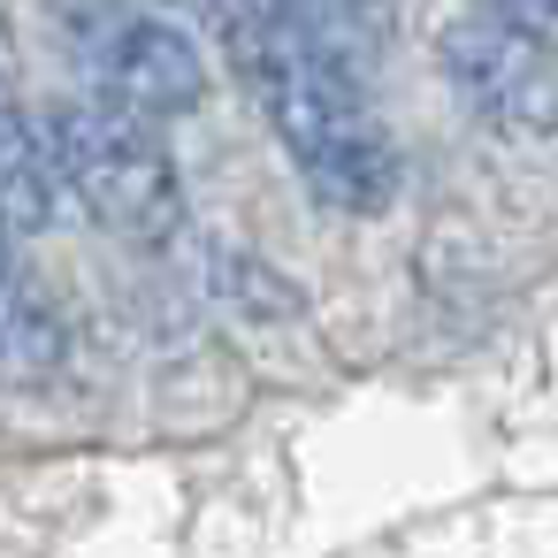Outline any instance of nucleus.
I'll list each match as a JSON object with an SVG mask.
<instances>
[{"instance_id":"obj_9","label":"nucleus","mask_w":558,"mask_h":558,"mask_svg":"<svg viewBox=\"0 0 558 558\" xmlns=\"http://www.w3.org/2000/svg\"><path fill=\"white\" fill-rule=\"evenodd\" d=\"M0 47H9V9H0Z\"/></svg>"},{"instance_id":"obj_5","label":"nucleus","mask_w":558,"mask_h":558,"mask_svg":"<svg viewBox=\"0 0 558 558\" xmlns=\"http://www.w3.org/2000/svg\"><path fill=\"white\" fill-rule=\"evenodd\" d=\"M62 367V314L16 260V238H0V383H39Z\"/></svg>"},{"instance_id":"obj_8","label":"nucleus","mask_w":558,"mask_h":558,"mask_svg":"<svg viewBox=\"0 0 558 558\" xmlns=\"http://www.w3.org/2000/svg\"><path fill=\"white\" fill-rule=\"evenodd\" d=\"M482 16L520 32V39H535L543 54H558V0H482Z\"/></svg>"},{"instance_id":"obj_4","label":"nucleus","mask_w":558,"mask_h":558,"mask_svg":"<svg viewBox=\"0 0 558 558\" xmlns=\"http://www.w3.org/2000/svg\"><path fill=\"white\" fill-rule=\"evenodd\" d=\"M436 62H444L451 93L489 131H505V138H550L558 131V54H543L535 39H520L489 16H466V24H444Z\"/></svg>"},{"instance_id":"obj_2","label":"nucleus","mask_w":558,"mask_h":558,"mask_svg":"<svg viewBox=\"0 0 558 558\" xmlns=\"http://www.w3.org/2000/svg\"><path fill=\"white\" fill-rule=\"evenodd\" d=\"M39 146H47L54 192H70L100 230L138 238V245H161L184 230V184L161 146V123H146L100 93H77L47 116Z\"/></svg>"},{"instance_id":"obj_6","label":"nucleus","mask_w":558,"mask_h":558,"mask_svg":"<svg viewBox=\"0 0 558 558\" xmlns=\"http://www.w3.org/2000/svg\"><path fill=\"white\" fill-rule=\"evenodd\" d=\"M54 222V169H47V146L32 131V116L9 100L0 85V238H32Z\"/></svg>"},{"instance_id":"obj_3","label":"nucleus","mask_w":558,"mask_h":558,"mask_svg":"<svg viewBox=\"0 0 558 558\" xmlns=\"http://www.w3.org/2000/svg\"><path fill=\"white\" fill-rule=\"evenodd\" d=\"M70 47H77V70L93 77V93L146 123H169V116L199 108V93H207L199 47L169 16L138 9V0H85L70 16Z\"/></svg>"},{"instance_id":"obj_7","label":"nucleus","mask_w":558,"mask_h":558,"mask_svg":"<svg viewBox=\"0 0 558 558\" xmlns=\"http://www.w3.org/2000/svg\"><path fill=\"white\" fill-rule=\"evenodd\" d=\"M283 16L329 54L352 70V47H367L383 32V0H283Z\"/></svg>"},{"instance_id":"obj_1","label":"nucleus","mask_w":558,"mask_h":558,"mask_svg":"<svg viewBox=\"0 0 558 558\" xmlns=\"http://www.w3.org/2000/svg\"><path fill=\"white\" fill-rule=\"evenodd\" d=\"M230 62L260 108V123L283 138L291 169L306 177L314 199L344 215H383L398 199V146L375 123L360 77L329 62L283 9H238L230 16Z\"/></svg>"}]
</instances>
